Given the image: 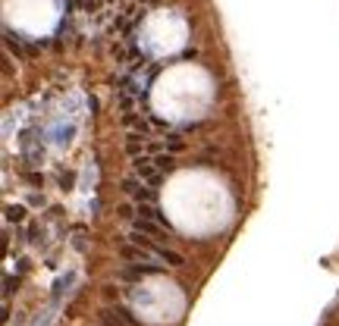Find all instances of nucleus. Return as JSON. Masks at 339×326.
<instances>
[{"mask_svg":"<svg viewBox=\"0 0 339 326\" xmlns=\"http://www.w3.org/2000/svg\"><path fill=\"white\" fill-rule=\"evenodd\" d=\"M123 192L129 195L135 204H154V201H157L154 185H148L141 176H138V179H126V182H123Z\"/></svg>","mask_w":339,"mask_h":326,"instance_id":"nucleus-1","label":"nucleus"},{"mask_svg":"<svg viewBox=\"0 0 339 326\" xmlns=\"http://www.w3.org/2000/svg\"><path fill=\"white\" fill-rule=\"evenodd\" d=\"M3 41H6V47H10V50H13V54L19 57V60L25 57V44H22V38H19V35H13V32H6V38H3Z\"/></svg>","mask_w":339,"mask_h":326,"instance_id":"nucleus-2","label":"nucleus"},{"mask_svg":"<svg viewBox=\"0 0 339 326\" xmlns=\"http://www.w3.org/2000/svg\"><path fill=\"white\" fill-rule=\"evenodd\" d=\"M22 223L25 220V207H22V204H10V207H6V223Z\"/></svg>","mask_w":339,"mask_h":326,"instance_id":"nucleus-3","label":"nucleus"}]
</instances>
